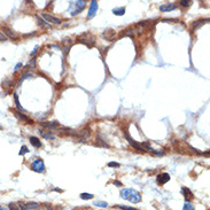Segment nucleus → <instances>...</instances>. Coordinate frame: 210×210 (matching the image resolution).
I'll use <instances>...</instances> for the list:
<instances>
[{"mask_svg":"<svg viewBox=\"0 0 210 210\" xmlns=\"http://www.w3.org/2000/svg\"><path fill=\"white\" fill-rule=\"evenodd\" d=\"M121 196L124 200H128L132 203H138L141 201V194L133 188H123L121 189Z\"/></svg>","mask_w":210,"mask_h":210,"instance_id":"f257e3e1","label":"nucleus"},{"mask_svg":"<svg viewBox=\"0 0 210 210\" xmlns=\"http://www.w3.org/2000/svg\"><path fill=\"white\" fill-rule=\"evenodd\" d=\"M31 169L35 171V172H44L45 170V164H44V161L40 160V159H36L32 164H31Z\"/></svg>","mask_w":210,"mask_h":210,"instance_id":"f03ea898","label":"nucleus"},{"mask_svg":"<svg viewBox=\"0 0 210 210\" xmlns=\"http://www.w3.org/2000/svg\"><path fill=\"white\" fill-rule=\"evenodd\" d=\"M85 5H86V1H84V0H80V1H76L75 3H73V6H75V9L71 12V15L72 16H75V15H77V14H79L84 8H85Z\"/></svg>","mask_w":210,"mask_h":210,"instance_id":"7ed1b4c3","label":"nucleus"},{"mask_svg":"<svg viewBox=\"0 0 210 210\" xmlns=\"http://www.w3.org/2000/svg\"><path fill=\"white\" fill-rule=\"evenodd\" d=\"M42 16L46 20V22H49V23H53V24H61V19H59V17H55V16H53V15H51V14H48V13H43L42 14Z\"/></svg>","mask_w":210,"mask_h":210,"instance_id":"20e7f679","label":"nucleus"},{"mask_svg":"<svg viewBox=\"0 0 210 210\" xmlns=\"http://www.w3.org/2000/svg\"><path fill=\"white\" fill-rule=\"evenodd\" d=\"M125 138H126V140L130 142V145H131V146H133V147L137 149V150H139V152H146V149L143 148V146L139 145V143H138L136 140L132 139V138H131V137H130L128 133H125Z\"/></svg>","mask_w":210,"mask_h":210,"instance_id":"39448f33","label":"nucleus"},{"mask_svg":"<svg viewBox=\"0 0 210 210\" xmlns=\"http://www.w3.org/2000/svg\"><path fill=\"white\" fill-rule=\"evenodd\" d=\"M169 180H170V175L166 173V172L160 173V175L157 176V178H156V182H157L159 185H164V184H166Z\"/></svg>","mask_w":210,"mask_h":210,"instance_id":"423d86ee","label":"nucleus"},{"mask_svg":"<svg viewBox=\"0 0 210 210\" xmlns=\"http://www.w3.org/2000/svg\"><path fill=\"white\" fill-rule=\"evenodd\" d=\"M96 12H98V2L95 0H93V1H91L90 9H89V13H87V17L92 19L94 15L96 14Z\"/></svg>","mask_w":210,"mask_h":210,"instance_id":"0eeeda50","label":"nucleus"},{"mask_svg":"<svg viewBox=\"0 0 210 210\" xmlns=\"http://www.w3.org/2000/svg\"><path fill=\"white\" fill-rule=\"evenodd\" d=\"M40 124H42V126L51 129V130H55V129L60 128V123H58V122H42Z\"/></svg>","mask_w":210,"mask_h":210,"instance_id":"6e6552de","label":"nucleus"},{"mask_svg":"<svg viewBox=\"0 0 210 210\" xmlns=\"http://www.w3.org/2000/svg\"><path fill=\"white\" fill-rule=\"evenodd\" d=\"M177 8V5L176 3H164L160 7L161 12H170V10H175Z\"/></svg>","mask_w":210,"mask_h":210,"instance_id":"1a4fd4ad","label":"nucleus"},{"mask_svg":"<svg viewBox=\"0 0 210 210\" xmlns=\"http://www.w3.org/2000/svg\"><path fill=\"white\" fill-rule=\"evenodd\" d=\"M14 115L17 117L19 119H21V121H24V122H28V123H32V121L29 118L28 116H25L24 114H21V113H19V112H14Z\"/></svg>","mask_w":210,"mask_h":210,"instance_id":"9d476101","label":"nucleus"},{"mask_svg":"<svg viewBox=\"0 0 210 210\" xmlns=\"http://www.w3.org/2000/svg\"><path fill=\"white\" fill-rule=\"evenodd\" d=\"M30 142H31V145H32L33 147H36V148L42 147V141L38 139L37 137H30Z\"/></svg>","mask_w":210,"mask_h":210,"instance_id":"9b49d317","label":"nucleus"},{"mask_svg":"<svg viewBox=\"0 0 210 210\" xmlns=\"http://www.w3.org/2000/svg\"><path fill=\"white\" fill-rule=\"evenodd\" d=\"M113 13L117 15V16H122L125 14V8L124 7H118V8H114L113 9Z\"/></svg>","mask_w":210,"mask_h":210,"instance_id":"f8f14e48","label":"nucleus"},{"mask_svg":"<svg viewBox=\"0 0 210 210\" xmlns=\"http://www.w3.org/2000/svg\"><path fill=\"white\" fill-rule=\"evenodd\" d=\"M39 132H40V134H42V136H43L45 139L54 140V138H55V137H54V136H53L51 132H48V131H39Z\"/></svg>","mask_w":210,"mask_h":210,"instance_id":"ddd939ff","label":"nucleus"},{"mask_svg":"<svg viewBox=\"0 0 210 210\" xmlns=\"http://www.w3.org/2000/svg\"><path fill=\"white\" fill-rule=\"evenodd\" d=\"M14 101H15V106H16V108L19 109V110H21V112H25L23 108H22V106L20 105V101H19V96H17V94L14 93Z\"/></svg>","mask_w":210,"mask_h":210,"instance_id":"4468645a","label":"nucleus"},{"mask_svg":"<svg viewBox=\"0 0 210 210\" xmlns=\"http://www.w3.org/2000/svg\"><path fill=\"white\" fill-rule=\"evenodd\" d=\"M182 193L184 194V196H185L186 199H187V198H193V194H192V192H191L188 188H186V187H183V188H182Z\"/></svg>","mask_w":210,"mask_h":210,"instance_id":"2eb2a0df","label":"nucleus"},{"mask_svg":"<svg viewBox=\"0 0 210 210\" xmlns=\"http://www.w3.org/2000/svg\"><path fill=\"white\" fill-rule=\"evenodd\" d=\"M80 199L82 200H91V199H93V194H90V193H82L80 195Z\"/></svg>","mask_w":210,"mask_h":210,"instance_id":"dca6fc26","label":"nucleus"},{"mask_svg":"<svg viewBox=\"0 0 210 210\" xmlns=\"http://www.w3.org/2000/svg\"><path fill=\"white\" fill-rule=\"evenodd\" d=\"M183 210H194V206L192 204V202H189V201H185V203H184V207H183Z\"/></svg>","mask_w":210,"mask_h":210,"instance_id":"f3484780","label":"nucleus"},{"mask_svg":"<svg viewBox=\"0 0 210 210\" xmlns=\"http://www.w3.org/2000/svg\"><path fill=\"white\" fill-rule=\"evenodd\" d=\"M2 30H3V32H5L9 38H15V35H14V32H13L10 29H8V28H2Z\"/></svg>","mask_w":210,"mask_h":210,"instance_id":"a211bd4d","label":"nucleus"},{"mask_svg":"<svg viewBox=\"0 0 210 210\" xmlns=\"http://www.w3.org/2000/svg\"><path fill=\"white\" fill-rule=\"evenodd\" d=\"M25 207H26V209L28 210H30V209L38 208V207H39V204H38V203H36V202H29L28 204H25Z\"/></svg>","mask_w":210,"mask_h":210,"instance_id":"6ab92c4d","label":"nucleus"},{"mask_svg":"<svg viewBox=\"0 0 210 210\" xmlns=\"http://www.w3.org/2000/svg\"><path fill=\"white\" fill-rule=\"evenodd\" d=\"M206 22H208V20H202V21H199V22H198V21H196V22H194V23H193V29L200 28L201 25H203Z\"/></svg>","mask_w":210,"mask_h":210,"instance_id":"aec40b11","label":"nucleus"},{"mask_svg":"<svg viewBox=\"0 0 210 210\" xmlns=\"http://www.w3.org/2000/svg\"><path fill=\"white\" fill-rule=\"evenodd\" d=\"M94 206L101 207V208H106V207L108 206V203H107V202H103V201H95V202H94Z\"/></svg>","mask_w":210,"mask_h":210,"instance_id":"412c9836","label":"nucleus"},{"mask_svg":"<svg viewBox=\"0 0 210 210\" xmlns=\"http://www.w3.org/2000/svg\"><path fill=\"white\" fill-rule=\"evenodd\" d=\"M192 2H193V1H187V0H182V1H179V5H180V6H183V7H189Z\"/></svg>","mask_w":210,"mask_h":210,"instance_id":"4be33fe9","label":"nucleus"},{"mask_svg":"<svg viewBox=\"0 0 210 210\" xmlns=\"http://www.w3.org/2000/svg\"><path fill=\"white\" fill-rule=\"evenodd\" d=\"M29 152H30V150H29V148H28L26 146H22L19 154H20V155H24V154H26V153H29Z\"/></svg>","mask_w":210,"mask_h":210,"instance_id":"5701e85b","label":"nucleus"},{"mask_svg":"<svg viewBox=\"0 0 210 210\" xmlns=\"http://www.w3.org/2000/svg\"><path fill=\"white\" fill-rule=\"evenodd\" d=\"M36 19H37V21L39 22V24H40V25H43V26H49V24L46 23V21H44V20H43V19H40L39 16H37Z\"/></svg>","mask_w":210,"mask_h":210,"instance_id":"b1692460","label":"nucleus"},{"mask_svg":"<svg viewBox=\"0 0 210 210\" xmlns=\"http://www.w3.org/2000/svg\"><path fill=\"white\" fill-rule=\"evenodd\" d=\"M117 208L122 210H137L136 208H132V207H126V206H122V204H117Z\"/></svg>","mask_w":210,"mask_h":210,"instance_id":"393cba45","label":"nucleus"},{"mask_svg":"<svg viewBox=\"0 0 210 210\" xmlns=\"http://www.w3.org/2000/svg\"><path fill=\"white\" fill-rule=\"evenodd\" d=\"M108 166H109V168H119L121 164L117 163V162H109V163H108Z\"/></svg>","mask_w":210,"mask_h":210,"instance_id":"a878e982","label":"nucleus"},{"mask_svg":"<svg viewBox=\"0 0 210 210\" xmlns=\"http://www.w3.org/2000/svg\"><path fill=\"white\" fill-rule=\"evenodd\" d=\"M9 209L10 210H19V207H17L16 204H14V203H10V204H9Z\"/></svg>","mask_w":210,"mask_h":210,"instance_id":"bb28decb","label":"nucleus"},{"mask_svg":"<svg viewBox=\"0 0 210 210\" xmlns=\"http://www.w3.org/2000/svg\"><path fill=\"white\" fill-rule=\"evenodd\" d=\"M0 40H1V42H5V40H7V37H6L5 35H2L1 32H0Z\"/></svg>","mask_w":210,"mask_h":210,"instance_id":"cd10ccee","label":"nucleus"},{"mask_svg":"<svg viewBox=\"0 0 210 210\" xmlns=\"http://www.w3.org/2000/svg\"><path fill=\"white\" fill-rule=\"evenodd\" d=\"M37 51H38V46H36V47H35V49H33V51H32V52H31V55H35V54H36V52H37Z\"/></svg>","mask_w":210,"mask_h":210,"instance_id":"c85d7f7f","label":"nucleus"},{"mask_svg":"<svg viewBox=\"0 0 210 210\" xmlns=\"http://www.w3.org/2000/svg\"><path fill=\"white\" fill-rule=\"evenodd\" d=\"M114 184H115V185H117V186H122V183H121V182H118V180L114 182Z\"/></svg>","mask_w":210,"mask_h":210,"instance_id":"c756f323","label":"nucleus"},{"mask_svg":"<svg viewBox=\"0 0 210 210\" xmlns=\"http://www.w3.org/2000/svg\"><path fill=\"white\" fill-rule=\"evenodd\" d=\"M21 66H22V63H17V64H16V67H15V70H19Z\"/></svg>","mask_w":210,"mask_h":210,"instance_id":"7c9ffc66","label":"nucleus"},{"mask_svg":"<svg viewBox=\"0 0 210 210\" xmlns=\"http://www.w3.org/2000/svg\"><path fill=\"white\" fill-rule=\"evenodd\" d=\"M54 191H55V192H62V191H61V189H59V188H54Z\"/></svg>","mask_w":210,"mask_h":210,"instance_id":"2f4dec72","label":"nucleus"},{"mask_svg":"<svg viewBox=\"0 0 210 210\" xmlns=\"http://www.w3.org/2000/svg\"><path fill=\"white\" fill-rule=\"evenodd\" d=\"M46 210H52V209H51V208H49V207L47 206V207H46Z\"/></svg>","mask_w":210,"mask_h":210,"instance_id":"473e14b6","label":"nucleus"},{"mask_svg":"<svg viewBox=\"0 0 210 210\" xmlns=\"http://www.w3.org/2000/svg\"><path fill=\"white\" fill-rule=\"evenodd\" d=\"M0 210H5V209H3V208H0Z\"/></svg>","mask_w":210,"mask_h":210,"instance_id":"72a5a7b5","label":"nucleus"},{"mask_svg":"<svg viewBox=\"0 0 210 210\" xmlns=\"http://www.w3.org/2000/svg\"><path fill=\"white\" fill-rule=\"evenodd\" d=\"M0 130H1V126H0Z\"/></svg>","mask_w":210,"mask_h":210,"instance_id":"f704fd0d","label":"nucleus"}]
</instances>
